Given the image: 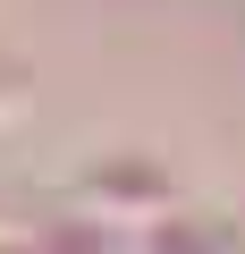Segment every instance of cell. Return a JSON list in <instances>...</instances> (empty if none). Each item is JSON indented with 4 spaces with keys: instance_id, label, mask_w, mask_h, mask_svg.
Masks as SVG:
<instances>
[{
    "instance_id": "cell-6",
    "label": "cell",
    "mask_w": 245,
    "mask_h": 254,
    "mask_svg": "<svg viewBox=\"0 0 245 254\" xmlns=\"http://www.w3.org/2000/svg\"><path fill=\"white\" fill-rule=\"evenodd\" d=\"M0 254H26V246H17V237H9V246H0Z\"/></svg>"
},
{
    "instance_id": "cell-3",
    "label": "cell",
    "mask_w": 245,
    "mask_h": 254,
    "mask_svg": "<svg viewBox=\"0 0 245 254\" xmlns=\"http://www.w3.org/2000/svg\"><path fill=\"white\" fill-rule=\"evenodd\" d=\"M17 246H26V254H136V229H127V220H101V212H85V203L59 195V212L26 220Z\"/></svg>"
},
{
    "instance_id": "cell-4",
    "label": "cell",
    "mask_w": 245,
    "mask_h": 254,
    "mask_svg": "<svg viewBox=\"0 0 245 254\" xmlns=\"http://www.w3.org/2000/svg\"><path fill=\"white\" fill-rule=\"evenodd\" d=\"M26 102H34V68H26V60H9V51H0V119H17Z\"/></svg>"
},
{
    "instance_id": "cell-5",
    "label": "cell",
    "mask_w": 245,
    "mask_h": 254,
    "mask_svg": "<svg viewBox=\"0 0 245 254\" xmlns=\"http://www.w3.org/2000/svg\"><path fill=\"white\" fill-rule=\"evenodd\" d=\"M17 229H26V220H17V203H9V195H0V246H9Z\"/></svg>"
},
{
    "instance_id": "cell-2",
    "label": "cell",
    "mask_w": 245,
    "mask_h": 254,
    "mask_svg": "<svg viewBox=\"0 0 245 254\" xmlns=\"http://www.w3.org/2000/svg\"><path fill=\"white\" fill-rule=\"evenodd\" d=\"M136 254H245V229L211 203H169V212L136 220Z\"/></svg>"
},
{
    "instance_id": "cell-1",
    "label": "cell",
    "mask_w": 245,
    "mask_h": 254,
    "mask_svg": "<svg viewBox=\"0 0 245 254\" xmlns=\"http://www.w3.org/2000/svg\"><path fill=\"white\" fill-rule=\"evenodd\" d=\"M59 195L85 203V212H101V220H127V229H136V220L186 203V178H178V161H169L161 144H93V153L68 170Z\"/></svg>"
}]
</instances>
